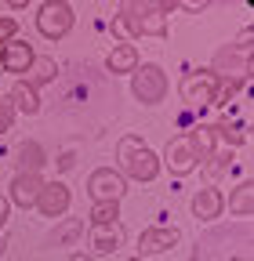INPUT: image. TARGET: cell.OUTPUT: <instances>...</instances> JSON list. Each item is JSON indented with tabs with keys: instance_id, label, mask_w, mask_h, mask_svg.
Wrapping results in <instances>:
<instances>
[{
	"instance_id": "cell-13",
	"label": "cell",
	"mask_w": 254,
	"mask_h": 261,
	"mask_svg": "<svg viewBox=\"0 0 254 261\" xmlns=\"http://www.w3.org/2000/svg\"><path fill=\"white\" fill-rule=\"evenodd\" d=\"M221 211H225V196H221L214 185H207V189H200V192L193 196V214H196L200 221H214Z\"/></svg>"
},
{
	"instance_id": "cell-11",
	"label": "cell",
	"mask_w": 254,
	"mask_h": 261,
	"mask_svg": "<svg viewBox=\"0 0 254 261\" xmlns=\"http://www.w3.org/2000/svg\"><path fill=\"white\" fill-rule=\"evenodd\" d=\"M178 240H182V232L178 228H167V225H153V228H145V232L138 236V257H149V254H164V250H171V247H178Z\"/></svg>"
},
{
	"instance_id": "cell-14",
	"label": "cell",
	"mask_w": 254,
	"mask_h": 261,
	"mask_svg": "<svg viewBox=\"0 0 254 261\" xmlns=\"http://www.w3.org/2000/svg\"><path fill=\"white\" fill-rule=\"evenodd\" d=\"M84 218H58V225L47 232V247H69V243H77L80 236H84Z\"/></svg>"
},
{
	"instance_id": "cell-24",
	"label": "cell",
	"mask_w": 254,
	"mask_h": 261,
	"mask_svg": "<svg viewBox=\"0 0 254 261\" xmlns=\"http://www.w3.org/2000/svg\"><path fill=\"white\" fill-rule=\"evenodd\" d=\"M18 37V22L11 15H0V44H11Z\"/></svg>"
},
{
	"instance_id": "cell-5",
	"label": "cell",
	"mask_w": 254,
	"mask_h": 261,
	"mask_svg": "<svg viewBox=\"0 0 254 261\" xmlns=\"http://www.w3.org/2000/svg\"><path fill=\"white\" fill-rule=\"evenodd\" d=\"M160 163H167L171 167V174H193L200 163H204V152H200V145H196V138L189 135H174L167 145H164V156H160Z\"/></svg>"
},
{
	"instance_id": "cell-19",
	"label": "cell",
	"mask_w": 254,
	"mask_h": 261,
	"mask_svg": "<svg viewBox=\"0 0 254 261\" xmlns=\"http://www.w3.org/2000/svg\"><path fill=\"white\" fill-rule=\"evenodd\" d=\"M225 207H229L236 218H250V211H254V185H250V181H240V185L233 189V196L225 200Z\"/></svg>"
},
{
	"instance_id": "cell-21",
	"label": "cell",
	"mask_w": 254,
	"mask_h": 261,
	"mask_svg": "<svg viewBox=\"0 0 254 261\" xmlns=\"http://www.w3.org/2000/svg\"><path fill=\"white\" fill-rule=\"evenodd\" d=\"M120 218V203H91L87 225H113Z\"/></svg>"
},
{
	"instance_id": "cell-10",
	"label": "cell",
	"mask_w": 254,
	"mask_h": 261,
	"mask_svg": "<svg viewBox=\"0 0 254 261\" xmlns=\"http://www.w3.org/2000/svg\"><path fill=\"white\" fill-rule=\"evenodd\" d=\"M40 189H44V178L40 174H15L11 178V189H8V203L29 211V207H37Z\"/></svg>"
},
{
	"instance_id": "cell-26",
	"label": "cell",
	"mask_w": 254,
	"mask_h": 261,
	"mask_svg": "<svg viewBox=\"0 0 254 261\" xmlns=\"http://www.w3.org/2000/svg\"><path fill=\"white\" fill-rule=\"evenodd\" d=\"M66 261H94V257H91V254H84V250H77V254H69Z\"/></svg>"
},
{
	"instance_id": "cell-12",
	"label": "cell",
	"mask_w": 254,
	"mask_h": 261,
	"mask_svg": "<svg viewBox=\"0 0 254 261\" xmlns=\"http://www.w3.org/2000/svg\"><path fill=\"white\" fill-rule=\"evenodd\" d=\"M91 250L94 254H113L123 247V225L113 221V225H91Z\"/></svg>"
},
{
	"instance_id": "cell-3",
	"label": "cell",
	"mask_w": 254,
	"mask_h": 261,
	"mask_svg": "<svg viewBox=\"0 0 254 261\" xmlns=\"http://www.w3.org/2000/svg\"><path fill=\"white\" fill-rule=\"evenodd\" d=\"M167 91H171V80L156 62H145V65H138L131 73V94L142 106H160L167 98Z\"/></svg>"
},
{
	"instance_id": "cell-25",
	"label": "cell",
	"mask_w": 254,
	"mask_h": 261,
	"mask_svg": "<svg viewBox=\"0 0 254 261\" xmlns=\"http://www.w3.org/2000/svg\"><path fill=\"white\" fill-rule=\"evenodd\" d=\"M8 214H11V203H8V196H0V232L8 225Z\"/></svg>"
},
{
	"instance_id": "cell-1",
	"label": "cell",
	"mask_w": 254,
	"mask_h": 261,
	"mask_svg": "<svg viewBox=\"0 0 254 261\" xmlns=\"http://www.w3.org/2000/svg\"><path fill=\"white\" fill-rule=\"evenodd\" d=\"M116 160H120V174L131 178V181H153L160 174V156L138 135H123L116 142Z\"/></svg>"
},
{
	"instance_id": "cell-4",
	"label": "cell",
	"mask_w": 254,
	"mask_h": 261,
	"mask_svg": "<svg viewBox=\"0 0 254 261\" xmlns=\"http://www.w3.org/2000/svg\"><path fill=\"white\" fill-rule=\"evenodd\" d=\"M218 69H193L185 73L182 84H178V94L189 109H207L214 106V94H218Z\"/></svg>"
},
{
	"instance_id": "cell-15",
	"label": "cell",
	"mask_w": 254,
	"mask_h": 261,
	"mask_svg": "<svg viewBox=\"0 0 254 261\" xmlns=\"http://www.w3.org/2000/svg\"><path fill=\"white\" fill-rule=\"evenodd\" d=\"M138 65H142V62H138V47H135V44H116V47L106 55V69L116 73V76H120V73H135Z\"/></svg>"
},
{
	"instance_id": "cell-20",
	"label": "cell",
	"mask_w": 254,
	"mask_h": 261,
	"mask_svg": "<svg viewBox=\"0 0 254 261\" xmlns=\"http://www.w3.org/2000/svg\"><path fill=\"white\" fill-rule=\"evenodd\" d=\"M214 135L225 142L229 149H236V145H247V120L243 123H233V120H221V123H214Z\"/></svg>"
},
{
	"instance_id": "cell-16",
	"label": "cell",
	"mask_w": 254,
	"mask_h": 261,
	"mask_svg": "<svg viewBox=\"0 0 254 261\" xmlns=\"http://www.w3.org/2000/svg\"><path fill=\"white\" fill-rule=\"evenodd\" d=\"M55 76H58V62H55L51 55H37V58H33V65L26 69V76H22V80L33 87V91H40V87H44V84H51Z\"/></svg>"
},
{
	"instance_id": "cell-18",
	"label": "cell",
	"mask_w": 254,
	"mask_h": 261,
	"mask_svg": "<svg viewBox=\"0 0 254 261\" xmlns=\"http://www.w3.org/2000/svg\"><path fill=\"white\" fill-rule=\"evenodd\" d=\"M8 98H11L15 113H26V116H37V113H40V106H44V102H40V91H33L26 80H18V84L11 87V94H8Z\"/></svg>"
},
{
	"instance_id": "cell-2",
	"label": "cell",
	"mask_w": 254,
	"mask_h": 261,
	"mask_svg": "<svg viewBox=\"0 0 254 261\" xmlns=\"http://www.w3.org/2000/svg\"><path fill=\"white\" fill-rule=\"evenodd\" d=\"M120 22L127 25L131 37H167V15L156 11V4L127 0V4H120Z\"/></svg>"
},
{
	"instance_id": "cell-9",
	"label": "cell",
	"mask_w": 254,
	"mask_h": 261,
	"mask_svg": "<svg viewBox=\"0 0 254 261\" xmlns=\"http://www.w3.org/2000/svg\"><path fill=\"white\" fill-rule=\"evenodd\" d=\"M33 58H37V51L29 47V40H18V37H15L11 44L0 47V69L22 80V76H26V69L33 65Z\"/></svg>"
},
{
	"instance_id": "cell-7",
	"label": "cell",
	"mask_w": 254,
	"mask_h": 261,
	"mask_svg": "<svg viewBox=\"0 0 254 261\" xmlns=\"http://www.w3.org/2000/svg\"><path fill=\"white\" fill-rule=\"evenodd\" d=\"M127 192V178L116 167H98L87 174V196L91 203H120Z\"/></svg>"
},
{
	"instance_id": "cell-17",
	"label": "cell",
	"mask_w": 254,
	"mask_h": 261,
	"mask_svg": "<svg viewBox=\"0 0 254 261\" xmlns=\"http://www.w3.org/2000/svg\"><path fill=\"white\" fill-rule=\"evenodd\" d=\"M44 163H47V156H44L40 142H22L18 145V160H15V171L18 174H40Z\"/></svg>"
},
{
	"instance_id": "cell-22",
	"label": "cell",
	"mask_w": 254,
	"mask_h": 261,
	"mask_svg": "<svg viewBox=\"0 0 254 261\" xmlns=\"http://www.w3.org/2000/svg\"><path fill=\"white\" fill-rule=\"evenodd\" d=\"M243 84H247L243 76H229L225 84H218V94H214V106H229L233 98H236V91H240Z\"/></svg>"
},
{
	"instance_id": "cell-6",
	"label": "cell",
	"mask_w": 254,
	"mask_h": 261,
	"mask_svg": "<svg viewBox=\"0 0 254 261\" xmlns=\"http://www.w3.org/2000/svg\"><path fill=\"white\" fill-rule=\"evenodd\" d=\"M73 29V8L66 0H44L37 8V33L44 40H62Z\"/></svg>"
},
{
	"instance_id": "cell-23",
	"label": "cell",
	"mask_w": 254,
	"mask_h": 261,
	"mask_svg": "<svg viewBox=\"0 0 254 261\" xmlns=\"http://www.w3.org/2000/svg\"><path fill=\"white\" fill-rule=\"evenodd\" d=\"M11 123H15V106H11V98L4 94V98H0V135L11 130Z\"/></svg>"
},
{
	"instance_id": "cell-28",
	"label": "cell",
	"mask_w": 254,
	"mask_h": 261,
	"mask_svg": "<svg viewBox=\"0 0 254 261\" xmlns=\"http://www.w3.org/2000/svg\"><path fill=\"white\" fill-rule=\"evenodd\" d=\"M127 261H145V257H127Z\"/></svg>"
},
{
	"instance_id": "cell-8",
	"label": "cell",
	"mask_w": 254,
	"mask_h": 261,
	"mask_svg": "<svg viewBox=\"0 0 254 261\" xmlns=\"http://www.w3.org/2000/svg\"><path fill=\"white\" fill-rule=\"evenodd\" d=\"M69 203H73V192L66 181H44V189L37 196V211L44 218H66Z\"/></svg>"
},
{
	"instance_id": "cell-27",
	"label": "cell",
	"mask_w": 254,
	"mask_h": 261,
	"mask_svg": "<svg viewBox=\"0 0 254 261\" xmlns=\"http://www.w3.org/2000/svg\"><path fill=\"white\" fill-rule=\"evenodd\" d=\"M4 250H8V236L0 232V257H4Z\"/></svg>"
}]
</instances>
